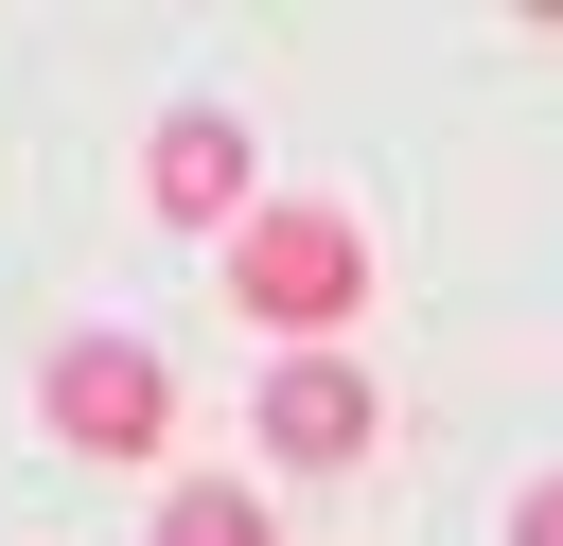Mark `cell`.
I'll return each instance as SVG.
<instances>
[{
	"label": "cell",
	"instance_id": "1",
	"mask_svg": "<svg viewBox=\"0 0 563 546\" xmlns=\"http://www.w3.org/2000/svg\"><path fill=\"white\" fill-rule=\"evenodd\" d=\"M229 299H246L282 352H334V317L369 299V229H352L334 194H264V211L229 229Z\"/></svg>",
	"mask_w": 563,
	"mask_h": 546
},
{
	"label": "cell",
	"instance_id": "2",
	"mask_svg": "<svg viewBox=\"0 0 563 546\" xmlns=\"http://www.w3.org/2000/svg\"><path fill=\"white\" fill-rule=\"evenodd\" d=\"M35 423H53L70 458H158V440H176V370H158L141 335H70V352L35 370Z\"/></svg>",
	"mask_w": 563,
	"mask_h": 546
},
{
	"label": "cell",
	"instance_id": "3",
	"mask_svg": "<svg viewBox=\"0 0 563 546\" xmlns=\"http://www.w3.org/2000/svg\"><path fill=\"white\" fill-rule=\"evenodd\" d=\"M246 440H264V458H299V476H334V458H369V440H387V387H369L352 352H282V370H264V405H246Z\"/></svg>",
	"mask_w": 563,
	"mask_h": 546
},
{
	"label": "cell",
	"instance_id": "4",
	"mask_svg": "<svg viewBox=\"0 0 563 546\" xmlns=\"http://www.w3.org/2000/svg\"><path fill=\"white\" fill-rule=\"evenodd\" d=\"M141 194H158L176 229H246V194H264V159H246V123H229V106H176V123L141 141Z\"/></svg>",
	"mask_w": 563,
	"mask_h": 546
},
{
	"label": "cell",
	"instance_id": "5",
	"mask_svg": "<svg viewBox=\"0 0 563 546\" xmlns=\"http://www.w3.org/2000/svg\"><path fill=\"white\" fill-rule=\"evenodd\" d=\"M158 546H282V528H264L246 476H176V493H158Z\"/></svg>",
	"mask_w": 563,
	"mask_h": 546
},
{
	"label": "cell",
	"instance_id": "6",
	"mask_svg": "<svg viewBox=\"0 0 563 546\" xmlns=\"http://www.w3.org/2000/svg\"><path fill=\"white\" fill-rule=\"evenodd\" d=\"M510 546H563V476H528V493H510Z\"/></svg>",
	"mask_w": 563,
	"mask_h": 546
}]
</instances>
